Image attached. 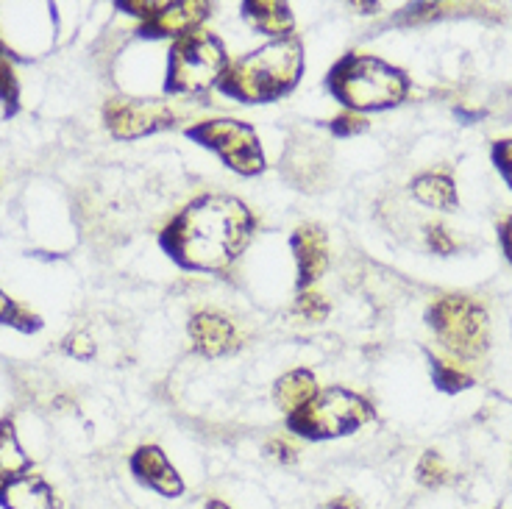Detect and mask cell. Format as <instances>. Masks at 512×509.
<instances>
[{
	"mask_svg": "<svg viewBox=\"0 0 512 509\" xmlns=\"http://www.w3.org/2000/svg\"><path fill=\"white\" fill-rule=\"evenodd\" d=\"M206 509H234V507H229V504H226V501H220V498H209V501H206Z\"/></svg>",
	"mask_w": 512,
	"mask_h": 509,
	"instance_id": "cell-30",
	"label": "cell"
},
{
	"mask_svg": "<svg viewBox=\"0 0 512 509\" xmlns=\"http://www.w3.org/2000/svg\"><path fill=\"white\" fill-rule=\"evenodd\" d=\"M415 476L423 487H443V484L451 479V471H448L446 459L440 457L437 451H426L421 459H418V468H415Z\"/></svg>",
	"mask_w": 512,
	"mask_h": 509,
	"instance_id": "cell-21",
	"label": "cell"
},
{
	"mask_svg": "<svg viewBox=\"0 0 512 509\" xmlns=\"http://www.w3.org/2000/svg\"><path fill=\"white\" fill-rule=\"evenodd\" d=\"M187 137L201 148L218 153L223 165L240 176H259L265 170V151L259 134L243 120H231V117L201 120L187 128Z\"/></svg>",
	"mask_w": 512,
	"mask_h": 509,
	"instance_id": "cell-7",
	"label": "cell"
},
{
	"mask_svg": "<svg viewBox=\"0 0 512 509\" xmlns=\"http://www.w3.org/2000/svg\"><path fill=\"white\" fill-rule=\"evenodd\" d=\"M429 362H432V379L443 393H460V390L474 387V376H468L465 370L451 368L448 362L432 357V354H429Z\"/></svg>",
	"mask_w": 512,
	"mask_h": 509,
	"instance_id": "cell-20",
	"label": "cell"
},
{
	"mask_svg": "<svg viewBox=\"0 0 512 509\" xmlns=\"http://www.w3.org/2000/svg\"><path fill=\"white\" fill-rule=\"evenodd\" d=\"M103 123L117 140H140L176 126V112L159 98H112L103 106Z\"/></svg>",
	"mask_w": 512,
	"mask_h": 509,
	"instance_id": "cell-8",
	"label": "cell"
},
{
	"mask_svg": "<svg viewBox=\"0 0 512 509\" xmlns=\"http://www.w3.org/2000/svg\"><path fill=\"white\" fill-rule=\"evenodd\" d=\"M254 229V212L240 198L206 192L167 223L159 245L184 270L220 273L240 259Z\"/></svg>",
	"mask_w": 512,
	"mask_h": 509,
	"instance_id": "cell-1",
	"label": "cell"
},
{
	"mask_svg": "<svg viewBox=\"0 0 512 509\" xmlns=\"http://www.w3.org/2000/svg\"><path fill=\"white\" fill-rule=\"evenodd\" d=\"M499 237L501 245H504V254H507V259L512 262V215L499 226Z\"/></svg>",
	"mask_w": 512,
	"mask_h": 509,
	"instance_id": "cell-29",
	"label": "cell"
},
{
	"mask_svg": "<svg viewBox=\"0 0 512 509\" xmlns=\"http://www.w3.org/2000/svg\"><path fill=\"white\" fill-rule=\"evenodd\" d=\"M429 326L435 329L440 343L457 357H482L490 345V320L485 306L468 295H443L426 312Z\"/></svg>",
	"mask_w": 512,
	"mask_h": 509,
	"instance_id": "cell-6",
	"label": "cell"
},
{
	"mask_svg": "<svg viewBox=\"0 0 512 509\" xmlns=\"http://www.w3.org/2000/svg\"><path fill=\"white\" fill-rule=\"evenodd\" d=\"M243 17L256 31H262L268 37H293L295 17L287 3H279V0H248V3H243Z\"/></svg>",
	"mask_w": 512,
	"mask_h": 509,
	"instance_id": "cell-14",
	"label": "cell"
},
{
	"mask_svg": "<svg viewBox=\"0 0 512 509\" xmlns=\"http://www.w3.org/2000/svg\"><path fill=\"white\" fill-rule=\"evenodd\" d=\"M368 128V120L362 115H357V112H343V115H337L332 120V131L337 134V137H354V134H359V131H365Z\"/></svg>",
	"mask_w": 512,
	"mask_h": 509,
	"instance_id": "cell-23",
	"label": "cell"
},
{
	"mask_svg": "<svg viewBox=\"0 0 512 509\" xmlns=\"http://www.w3.org/2000/svg\"><path fill=\"white\" fill-rule=\"evenodd\" d=\"M493 162L499 167L504 181L512 187V140H501L493 145Z\"/></svg>",
	"mask_w": 512,
	"mask_h": 509,
	"instance_id": "cell-27",
	"label": "cell"
},
{
	"mask_svg": "<svg viewBox=\"0 0 512 509\" xmlns=\"http://www.w3.org/2000/svg\"><path fill=\"white\" fill-rule=\"evenodd\" d=\"M304 73V45L301 39H273L243 59L229 64L220 78L218 90L240 103L279 101L295 90Z\"/></svg>",
	"mask_w": 512,
	"mask_h": 509,
	"instance_id": "cell-2",
	"label": "cell"
},
{
	"mask_svg": "<svg viewBox=\"0 0 512 509\" xmlns=\"http://www.w3.org/2000/svg\"><path fill=\"white\" fill-rule=\"evenodd\" d=\"M315 395H318V382H315V373L307 368L290 370V373H284L282 379L273 384V401L287 415H293L301 407H307Z\"/></svg>",
	"mask_w": 512,
	"mask_h": 509,
	"instance_id": "cell-15",
	"label": "cell"
},
{
	"mask_svg": "<svg viewBox=\"0 0 512 509\" xmlns=\"http://www.w3.org/2000/svg\"><path fill=\"white\" fill-rule=\"evenodd\" d=\"M426 245L440 256H448L454 248H457L454 240H451V234H448L443 226H426Z\"/></svg>",
	"mask_w": 512,
	"mask_h": 509,
	"instance_id": "cell-25",
	"label": "cell"
},
{
	"mask_svg": "<svg viewBox=\"0 0 512 509\" xmlns=\"http://www.w3.org/2000/svg\"><path fill=\"white\" fill-rule=\"evenodd\" d=\"M320 509H362V504H359L357 496L346 493V496H334L332 501H326Z\"/></svg>",
	"mask_w": 512,
	"mask_h": 509,
	"instance_id": "cell-28",
	"label": "cell"
},
{
	"mask_svg": "<svg viewBox=\"0 0 512 509\" xmlns=\"http://www.w3.org/2000/svg\"><path fill=\"white\" fill-rule=\"evenodd\" d=\"M28 468H31V457L26 454V448L20 446L14 420L3 418L0 420V490L9 487L14 479L26 476Z\"/></svg>",
	"mask_w": 512,
	"mask_h": 509,
	"instance_id": "cell-16",
	"label": "cell"
},
{
	"mask_svg": "<svg viewBox=\"0 0 512 509\" xmlns=\"http://www.w3.org/2000/svg\"><path fill=\"white\" fill-rule=\"evenodd\" d=\"M212 14V3L204 0H179V3H156L154 14L142 20L140 37L145 39H181L198 31Z\"/></svg>",
	"mask_w": 512,
	"mask_h": 509,
	"instance_id": "cell-9",
	"label": "cell"
},
{
	"mask_svg": "<svg viewBox=\"0 0 512 509\" xmlns=\"http://www.w3.org/2000/svg\"><path fill=\"white\" fill-rule=\"evenodd\" d=\"M415 201H421L423 206H432V209H454L460 204V195H457V187L454 181L443 176V173H423L410 184Z\"/></svg>",
	"mask_w": 512,
	"mask_h": 509,
	"instance_id": "cell-17",
	"label": "cell"
},
{
	"mask_svg": "<svg viewBox=\"0 0 512 509\" xmlns=\"http://www.w3.org/2000/svg\"><path fill=\"white\" fill-rule=\"evenodd\" d=\"M329 309H332V306L326 301V295L312 293V290H301L293 304L295 315H301V318L309 320V323H318V320L326 318Z\"/></svg>",
	"mask_w": 512,
	"mask_h": 509,
	"instance_id": "cell-22",
	"label": "cell"
},
{
	"mask_svg": "<svg viewBox=\"0 0 512 509\" xmlns=\"http://www.w3.org/2000/svg\"><path fill=\"white\" fill-rule=\"evenodd\" d=\"M0 507L3 509H62V501L51 484L37 473H26L14 479L9 487L0 490Z\"/></svg>",
	"mask_w": 512,
	"mask_h": 509,
	"instance_id": "cell-13",
	"label": "cell"
},
{
	"mask_svg": "<svg viewBox=\"0 0 512 509\" xmlns=\"http://www.w3.org/2000/svg\"><path fill=\"white\" fill-rule=\"evenodd\" d=\"M326 90L348 112H382L407 98L410 78L404 70L371 53H346L326 76Z\"/></svg>",
	"mask_w": 512,
	"mask_h": 509,
	"instance_id": "cell-3",
	"label": "cell"
},
{
	"mask_svg": "<svg viewBox=\"0 0 512 509\" xmlns=\"http://www.w3.org/2000/svg\"><path fill=\"white\" fill-rule=\"evenodd\" d=\"M190 340L198 354H204V357H223V354H231L240 345V334H237L229 318L206 309V312H195L192 315Z\"/></svg>",
	"mask_w": 512,
	"mask_h": 509,
	"instance_id": "cell-12",
	"label": "cell"
},
{
	"mask_svg": "<svg viewBox=\"0 0 512 509\" xmlns=\"http://www.w3.org/2000/svg\"><path fill=\"white\" fill-rule=\"evenodd\" d=\"M64 351L76 359H90L92 354H95V343H92L84 331H73V334L64 340Z\"/></svg>",
	"mask_w": 512,
	"mask_h": 509,
	"instance_id": "cell-24",
	"label": "cell"
},
{
	"mask_svg": "<svg viewBox=\"0 0 512 509\" xmlns=\"http://www.w3.org/2000/svg\"><path fill=\"white\" fill-rule=\"evenodd\" d=\"M293 254L298 268V287L309 290L329 268V237L315 223H304L293 231Z\"/></svg>",
	"mask_w": 512,
	"mask_h": 509,
	"instance_id": "cell-11",
	"label": "cell"
},
{
	"mask_svg": "<svg viewBox=\"0 0 512 509\" xmlns=\"http://www.w3.org/2000/svg\"><path fill=\"white\" fill-rule=\"evenodd\" d=\"M265 454L270 459H276V462H282V465H293L295 459H298V448L293 443H287L284 437H273L265 446Z\"/></svg>",
	"mask_w": 512,
	"mask_h": 509,
	"instance_id": "cell-26",
	"label": "cell"
},
{
	"mask_svg": "<svg viewBox=\"0 0 512 509\" xmlns=\"http://www.w3.org/2000/svg\"><path fill=\"white\" fill-rule=\"evenodd\" d=\"M131 476L148 490H154L162 498H179L184 496L187 484L181 479V473L173 468V462L159 446H140L131 459H128Z\"/></svg>",
	"mask_w": 512,
	"mask_h": 509,
	"instance_id": "cell-10",
	"label": "cell"
},
{
	"mask_svg": "<svg viewBox=\"0 0 512 509\" xmlns=\"http://www.w3.org/2000/svg\"><path fill=\"white\" fill-rule=\"evenodd\" d=\"M376 409L365 395L346 390V387H329L318 390V395L293 415H287V429L304 440H334L354 434L359 426L371 423Z\"/></svg>",
	"mask_w": 512,
	"mask_h": 509,
	"instance_id": "cell-4",
	"label": "cell"
},
{
	"mask_svg": "<svg viewBox=\"0 0 512 509\" xmlns=\"http://www.w3.org/2000/svg\"><path fill=\"white\" fill-rule=\"evenodd\" d=\"M0 323H3V326H12V329L17 331H23V334H34V331H39L42 326H45L34 309L17 304V301L9 298L3 290H0Z\"/></svg>",
	"mask_w": 512,
	"mask_h": 509,
	"instance_id": "cell-18",
	"label": "cell"
},
{
	"mask_svg": "<svg viewBox=\"0 0 512 509\" xmlns=\"http://www.w3.org/2000/svg\"><path fill=\"white\" fill-rule=\"evenodd\" d=\"M0 103H3V115L12 117L20 109V81L14 73L9 53L0 45Z\"/></svg>",
	"mask_w": 512,
	"mask_h": 509,
	"instance_id": "cell-19",
	"label": "cell"
},
{
	"mask_svg": "<svg viewBox=\"0 0 512 509\" xmlns=\"http://www.w3.org/2000/svg\"><path fill=\"white\" fill-rule=\"evenodd\" d=\"M226 70H229L226 45L212 31L198 28L173 42L170 59H167L165 92L201 95V92L218 87Z\"/></svg>",
	"mask_w": 512,
	"mask_h": 509,
	"instance_id": "cell-5",
	"label": "cell"
}]
</instances>
